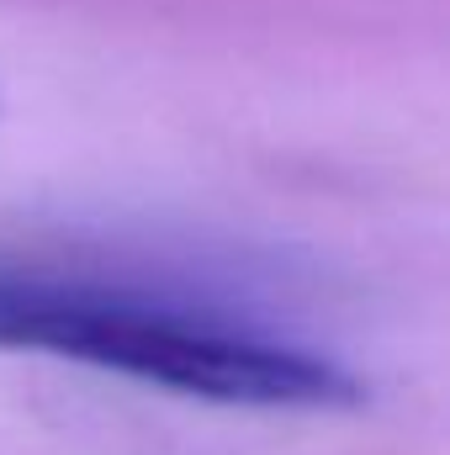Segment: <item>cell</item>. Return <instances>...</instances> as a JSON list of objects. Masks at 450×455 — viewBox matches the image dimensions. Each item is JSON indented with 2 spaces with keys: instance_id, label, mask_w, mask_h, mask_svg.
I'll return each mask as SVG.
<instances>
[{
  "instance_id": "obj_1",
  "label": "cell",
  "mask_w": 450,
  "mask_h": 455,
  "mask_svg": "<svg viewBox=\"0 0 450 455\" xmlns=\"http://www.w3.org/2000/svg\"><path fill=\"white\" fill-rule=\"evenodd\" d=\"M0 349H48L159 381L186 397L244 408H334L355 403V381L334 360L276 344L249 329L191 318L133 291H107L59 275L0 270Z\"/></svg>"
}]
</instances>
